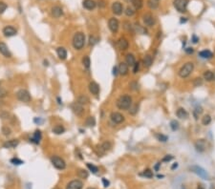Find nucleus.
<instances>
[{
	"label": "nucleus",
	"instance_id": "f257e3e1",
	"mask_svg": "<svg viewBox=\"0 0 215 189\" xmlns=\"http://www.w3.org/2000/svg\"><path fill=\"white\" fill-rule=\"evenodd\" d=\"M132 105V98L128 95H123L117 100V107L121 110H127Z\"/></svg>",
	"mask_w": 215,
	"mask_h": 189
},
{
	"label": "nucleus",
	"instance_id": "f03ea898",
	"mask_svg": "<svg viewBox=\"0 0 215 189\" xmlns=\"http://www.w3.org/2000/svg\"><path fill=\"white\" fill-rule=\"evenodd\" d=\"M85 43V35L83 33H77L73 37V46L76 50H81Z\"/></svg>",
	"mask_w": 215,
	"mask_h": 189
},
{
	"label": "nucleus",
	"instance_id": "7ed1b4c3",
	"mask_svg": "<svg viewBox=\"0 0 215 189\" xmlns=\"http://www.w3.org/2000/svg\"><path fill=\"white\" fill-rule=\"evenodd\" d=\"M193 69H194V64H193V63L192 62H187L180 69V71H179V76H180L182 79L187 77L191 73H192Z\"/></svg>",
	"mask_w": 215,
	"mask_h": 189
},
{
	"label": "nucleus",
	"instance_id": "20e7f679",
	"mask_svg": "<svg viewBox=\"0 0 215 189\" xmlns=\"http://www.w3.org/2000/svg\"><path fill=\"white\" fill-rule=\"evenodd\" d=\"M175 9L180 13H186L187 5H189V0H174L173 1Z\"/></svg>",
	"mask_w": 215,
	"mask_h": 189
},
{
	"label": "nucleus",
	"instance_id": "39448f33",
	"mask_svg": "<svg viewBox=\"0 0 215 189\" xmlns=\"http://www.w3.org/2000/svg\"><path fill=\"white\" fill-rule=\"evenodd\" d=\"M190 170L192 171L193 173H195L196 175H198L200 178H202L204 180H210V175H208V173L204 169V168L197 166V165H194L190 168Z\"/></svg>",
	"mask_w": 215,
	"mask_h": 189
},
{
	"label": "nucleus",
	"instance_id": "423d86ee",
	"mask_svg": "<svg viewBox=\"0 0 215 189\" xmlns=\"http://www.w3.org/2000/svg\"><path fill=\"white\" fill-rule=\"evenodd\" d=\"M16 97L18 98V100L22 101V102H29V101H31V95H30V93L27 90L24 89L19 90L16 94Z\"/></svg>",
	"mask_w": 215,
	"mask_h": 189
},
{
	"label": "nucleus",
	"instance_id": "0eeeda50",
	"mask_svg": "<svg viewBox=\"0 0 215 189\" xmlns=\"http://www.w3.org/2000/svg\"><path fill=\"white\" fill-rule=\"evenodd\" d=\"M52 163H53V165L58 170H63L65 169V167H66L65 161L62 160L61 158L58 157V156H55V157L52 158Z\"/></svg>",
	"mask_w": 215,
	"mask_h": 189
},
{
	"label": "nucleus",
	"instance_id": "6e6552de",
	"mask_svg": "<svg viewBox=\"0 0 215 189\" xmlns=\"http://www.w3.org/2000/svg\"><path fill=\"white\" fill-rule=\"evenodd\" d=\"M110 119H111V121L114 122L115 124H119L124 121V117L119 112H113L111 115H110Z\"/></svg>",
	"mask_w": 215,
	"mask_h": 189
},
{
	"label": "nucleus",
	"instance_id": "1a4fd4ad",
	"mask_svg": "<svg viewBox=\"0 0 215 189\" xmlns=\"http://www.w3.org/2000/svg\"><path fill=\"white\" fill-rule=\"evenodd\" d=\"M108 27L112 33H114V34L117 33L119 31V20L117 18H110L108 21Z\"/></svg>",
	"mask_w": 215,
	"mask_h": 189
},
{
	"label": "nucleus",
	"instance_id": "9d476101",
	"mask_svg": "<svg viewBox=\"0 0 215 189\" xmlns=\"http://www.w3.org/2000/svg\"><path fill=\"white\" fill-rule=\"evenodd\" d=\"M83 182L79 180H74L67 184L66 189H82Z\"/></svg>",
	"mask_w": 215,
	"mask_h": 189
},
{
	"label": "nucleus",
	"instance_id": "9b49d317",
	"mask_svg": "<svg viewBox=\"0 0 215 189\" xmlns=\"http://www.w3.org/2000/svg\"><path fill=\"white\" fill-rule=\"evenodd\" d=\"M112 147V144H111V142H103L102 144H100V146H98V155H103V154H105V152H107L108 150L111 148Z\"/></svg>",
	"mask_w": 215,
	"mask_h": 189
},
{
	"label": "nucleus",
	"instance_id": "f8f14e48",
	"mask_svg": "<svg viewBox=\"0 0 215 189\" xmlns=\"http://www.w3.org/2000/svg\"><path fill=\"white\" fill-rule=\"evenodd\" d=\"M16 29L14 28L13 26H6L4 29H3V34H4L5 37H14V35H16Z\"/></svg>",
	"mask_w": 215,
	"mask_h": 189
},
{
	"label": "nucleus",
	"instance_id": "ddd939ff",
	"mask_svg": "<svg viewBox=\"0 0 215 189\" xmlns=\"http://www.w3.org/2000/svg\"><path fill=\"white\" fill-rule=\"evenodd\" d=\"M143 23H144L146 26L152 27L156 23V19L154 18L153 16H151V14H146L143 16Z\"/></svg>",
	"mask_w": 215,
	"mask_h": 189
},
{
	"label": "nucleus",
	"instance_id": "4468645a",
	"mask_svg": "<svg viewBox=\"0 0 215 189\" xmlns=\"http://www.w3.org/2000/svg\"><path fill=\"white\" fill-rule=\"evenodd\" d=\"M112 11L113 13L115 14H117V16H121L122 14V11H123V6L121 2H114L112 5Z\"/></svg>",
	"mask_w": 215,
	"mask_h": 189
},
{
	"label": "nucleus",
	"instance_id": "2eb2a0df",
	"mask_svg": "<svg viewBox=\"0 0 215 189\" xmlns=\"http://www.w3.org/2000/svg\"><path fill=\"white\" fill-rule=\"evenodd\" d=\"M195 148L198 152H204L207 148V142L205 140H198L195 142Z\"/></svg>",
	"mask_w": 215,
	"mask_h": 189
},
{
	"label": "nucleus",
	"instance_id": "dca6fc26",
	"mask_svg": "<svg viewBox=\"0 0 215 189\" xmlns=\"http://www.w3.org/2000/svg\"><path fill=\"white\" fill-rule=\"evenodd\" d=\"M72 110H73V112L76 114L77 116H81L83 112H84L83 106L81 104H79V102H76L72 105Z\"/></svg>",
	"mask_w": 215,
	"mask_h": 189
},
{
	"label": "nucleus",
	"instance_id": "f3484780",
	"mask_svg": "<svg viewBox=\"0 0 215 189\" xmlns=\"http://www.w3.org/2000/svg\"><path fill=\"white\" fill-rule=\"evenodd\" d=\"M0 54H2L5 58H11L12 56V54L10 50L8 49V46L3 42H0Z\"/></svg>",
	"mask_w": 215,
	"mask_h": 189
},
{
	"label": "nucleus",
	"instance_id": "a211bd4d",
	"mask_svg": "<svg viewBox=\"0 0 215 189\" xmlns=\"http://www.w3.org/2000/svg\"><path fill=\"white\" fill-rule=\"evenodd\" d=\"M118 47L121 51H125V50L128 49V47H129V43H128L127 39H125L124 37H121L118 40Z\"/></svg>",
	"mask_w": 215,
	"mask_h": 189
},
{
	"label": "nucleus",
	"instance_id": "6ab92c4d",
	"mask_svg": "<svg viewBox=\"0 0 215 189\" xmlns=\"http://www.w3.org/2000/svg\"><path fill=\"white\" fill-rule=\"evenodd\" d=\"M119 74H121V76H126L128 74V65L125 62H121L118 67Z\"/></svg>",
	"mask_w": 215,
	"mask_h": 189
},
{
	"label": "nucleus",
	"instance_id": "aec40b11",
	"mask_svg": "<svg viewBox=\"0 0 215 189\" xmlns=\"http://www.w3.org/2000/svg\"><path fill=\"white\" fill-rule=\"evenodd\" d=\"M89 91L95 96L98 95V93H100V86H98V84L96 83L95 81H92L89 84Z\"/></svg>",
	"mask_w": 215,
	"mask_h": 189
},
{
	"label": "nucleus",
	"instance_id": "412c9836",
	"mask_svg": "<svg viewBox=\"0 0 215 189\" xmlns=\"http://www.w3.org/2000/svg\"><path fill=\"white\" fill-rule=\"evenodd\" d=\"M41 138H42V135H41V132L39 130H37L34 133V136H33V138L30 140H31L32 142L35 143V144H38V143L40 142L41 140Z\"/></svg>",
	"mask_w": 215,
	"mask_h": 189
},
{
	"label": "nucleus",
	"instance_id": "4be33fe9",
	"mask_svg": "<svg viewBox=\"0 0 215 189\" xmlns=\"http://www.w3.org/2000/svg\"><path fill=\"white\" fill-rule=\"evenodd\" d=\"M96 5L97 4H96V2L94 0H84V1H83V7L89 11L94 10L96 8Z\"/></svg>",
	"mask_w": 215,
	"mask_h": 189
},
{
	"label": "nucleus",
	"instance_id": "5701e85b",
	"mask_svg": "<svg viewBox=\"0 0 215 189\" xmlns=\"http://www.w3.org/2000/svg\"><path fill=\"white\" fill-rule=\"evenodd\" d=\"M52 14L54 17L58 18V17H60L62 14H63V11H62V9L60 7H58V6H55V7L52 9Z\"/></svg>",
	"mask_w": 215,
	"mask_h": 189
},
{
	"label": "nucleus",
	"instance_id": "b1692460",
	"mask_svg": "<svg viewBox=\"0 0 215 189\" xmlns=\"http://www.w3.org/2000/svg\"><path fill=\"white\" fill-rule=\"evenodd\" d=\"M56 54H58V58L61 59V60H64L67 58V51L64 49L63 47H58L56 49Z\"/></svg>",
	"mask_w": 215,
	"mask_h": 189
},
{
	"label": "nucleus",
	"instance_id": "393cba45",
	"mask_svg": "<svg viewBox=\"0 0 215 189\" xmlns=\"http://www.w3.org/2000/svg\"><path fill=\"white\" fill-rule=\"evenodd\" d=\"M199 56H200V58H202L204 59H210L213 56V54L211 53L210 50H204L199 53Z\"/></svg>",
	"mask_w": 215,
	"mask_h": 189
},
{
	"label": "nucleus",
	"instance_id": "a878e982",
	"mask_svg": "<svg viewBox=\"0 0 215 189\" xmlns=\"http://www.w3.org/2000/svg\"><path fill=\"white\" fill-rule=\"evenodd\" d=\"M176 115H177V117L179 119H187V117H189V113L187 112V110H184V108H179V109L177 110V112H176Z\"/></svg>",
	"mask_w": 215,
	"mask_h": 189
},
{
	"label": "nucleus",
	"instance_id": "bb28decb",
	"mask_svg": "<svg viewBox=\"0 0 215 189\" xmlns=\"http://www.w3.org/2000/svg\"><path fill=\"white\" fill-rule=\"evenodd\" d=\"M19 142L17 140H9V142H6L4 143V147L5 148H14V147H16L18 145Z\"/></svg>",
	"mask_w": 215,
	"mask_h": 189
},
{
	"label": "nucleus",
	"instance_id": "cd10ccee",
	"mask_svg": "<svg viewBox=\"0 0 215 189\" xmlns=\"http://www.w3.org/2000/svg\"><path fill=\"white\" fill-rule=\"evenodd\" d=\"M125 61H126V64L128 66H133L135 64V56H134L132 54H127L126 56H125Z\"/></svg>",
	"mask_w": 215,
	"mask_h": 189
},
{
	"label": "nucleus",
	"instance_id": "c85d7f7f",
	"mask_svg": "<svg viewBox=\"0 0 215 189\" xmlns=\"http://www.w3.org/2000/svg\"><path fill=\"white\" fill-rule=\"evenodd\" d=\"M204 79L207 81H212L214 80V73L211 71H206L204 73Z\"/></svg>",
	"mask_w": 215,
	"mask_h": 189
},
{
	"label": "nucleus",
	"instance_id": "c756f323",
	"mask_svg": "<svg viewBox=\"0 0 215 189\" xmlns=\"http://www.w3.org/2000/svg\"><path fill=\"white\" fill-rule=\"evenodd\" d=\"M152 62H153V59H152V56L150 55H146L143 58V64H144L145 67L149 68L152 65Z\"/></svg>",
	"mask_w": 215,
	"mask_h": 189
},
{
	"label": "nucleus",
	"instance_id": "7c9ffc66",
	"mask_svg": "<svg viewBox=\"0 0 215 189\" xmlns=\"http://www.w3.org/2000/svg\"><path fill=\"white\" fill-rule=\"evenodd\" d=\"M53 132L56 135H60V134H63L65 132V128L63 127L62 125L58 124V125H56L55 127L53 128Z\"/></svg>",
	"mask_w": 215,
	"mask_h": 189
},
{
	"label": "nucleus",
	"instance_id": "2f4dec72",
	"mask_svg": "<svg viewBox=\"0 0 215 189\" xmlns=\"http://www.w3.org/2000/svg\"><path fill=\"white\" fill-rule=\"evenodd\" d=\"M82 64H83V66H84L86 69L90 68L91 61H90V58H89L88 56H85L84 58H82Z\"/></svg>",
	"mask_w": 215,
	"mask_h": 189
},
{
	"label": "nucleus",
	"instance_id": "473e14b6",
	"mask_svg": "<svg viewBox=\"0 0 215 189\" xmlns=\"http://www.w3.org/2000/svg\"><path fill=\"white\" fill-rule=\"evenodd\" d=\"M77 102L81 105L87 104L89 102V98L86 97V96H80V97L77 98Z\"/></svg>",
	"mask_w": 215,
	"mask_h": 189
},
{
	"label": "nucleus",
	"instance_id": "72a5a7b5",
	"mask_svg": "<svg viewBox=\"0 0 215 189\" xmlns=\"http://www.w3.org/2000/svg\"><path fill=\"white\" fill-rule=\"evenodd\" d=\"M210 122H211V118H210V115H205L204 117H203V119H202V123H203V125H208V124H210Z\"/></svg>",
	"mask_w": 215,
	"mask_h": 189
},
{
	"label": "nucleus",
	"instance_id": "f704fd0d",
	"mask_svg": "<svg viewBox=\"0 0 215 189\" xmlns=\"http://www.w3.org/2000/svg\"><path fill=\"white\" fill-rule=\"evenodd\" d=\"M86 125L90 126V127H93L96 125V119L94 117H88L87 119H86Z\"/></svg>",
	"mask_w": 215,
	"mask_h": 189
},
{
	"label": "nucleus",
	"instance_id": "c9c22d12",
	"mask_svg": "<svg viewBox=\"0 0 215 189\" xmlns=\"http://www.w3.org/2000/svg\"><path fill=\"white\" fill-rule=\"evenodd\" d=\"M131 3L133 4L135 9H141L143 4L142 0H131Z\"/></svg>",
	"mask_w": 215,
	"mask_h": 189
},
{
	"label": "nucleus",
	"instance_id": "e433bc0d",
	"mask_svg": "<svg viewBox=\"0 0 215 189\" xmlns=\"http://www.w3.org/2000/svg\"><path fill=\"white\" fill-rule=\"evenodd\" d=\"M156 138H157V140H159V142H165L168 140V137L165 136V135H163V134H157Z\"/></svg>",
	"mask_w": 215,
	"mask_h": 189
},
{
	"label": "nucleus",
	"instance_id": "4c0bfd02",
	"mask_svg": "<svg viewBox=\"0 0 215 189\" xmlns=\"http://www.w3.org/2000/svg\"><path fill=\"white\" fill-rule=\"evenodd\" d=\"M142 176H144L145 178L151 179V178H153V172H152L150 169H146L142 172Z\"/></svg>",
	"mask_w": 215,
	"mask_h": 189
},
{
	"label": "nucleus",
	"instance_id": "58836bf2",
	"mask_svg": "<svg viewBox=\"0 0 215 189\" xmlns=\"http://www.w3.org/2000/svg\"><path fill=\"white\" fill-rule=\"evenodd\" d=\"M147 5L150 9H156L158 7V2L156 0H148Z\"/></svg>",
	"mask_w": 215,
	"mask_h": 189
},
{
	"label": "nucleus",
	"instance_id": "ea45409f",
	"mask_svg": "<svg viewBox=\"0 0 215 189\" xmlns=\"http://www.w3.org/2000/svg\"><path fill=\"white\" fill-rule=\"evenodd\" d=\"M203 113V109H202V107H197L195 110H194V112H193V114H194V117H195V119H198V117L201 115V114Z\"/></svg>",
	"mask_w": 215,
	"mask_h": 189
},
{
	"label": "nucleus",
	"instance_id": "a19ab883",
	"mask_svg": "<svg viewBox=\"0 0 215 189\" xmlns=\"http://www.w3.org/2000/svg\"><path fill=\"white\" fill-rule=\"evenodd\" d=\"M87 167L89 168V170H90L92 173H94V174L98 173V168L97 166H95L94 164H91V163H87Z\"/></svg>",
	"mask_w": 215,
	"mask_h": 189
},
{
	"label": "nucleus",
	"instance_id": "79ce46f5",
	"mask_svg": "<svg viewBox=\"0 0 215 189\" xmlns=\"http://www.w3.org/2000/svg\"><path fill=\"white\" fill-rule=\"evenodd\" d=\"M170 127H171V129H172L173 131L178 130V129H179V123H178V121H172L171 122H170Z\"/></svg>",
	"mask_w": 215,
	"mask_h": 189
},
{
	"label": "nucleus",
	"instance_id": "37998d69",
	"mask_svg": "<svg viewBox=\"0 0 215 189\" xmlns=\"http://www.w3.org/2000/svg\"><path fill=\"white\" fill-rule=\"evenodd\" d=\"M79 176L81 179H86V178H88V172L86 170H79Z\"/></svg>",
	"mask_w": 215,
	"mask_h": 189
},
{
	"label": "nucleus",
	"instance_id": "c03bdc74",
	"mask_svg": "<svg viewBox=\"0 0 215 189\" xmlns=\"http://www.w3.org/2000/svg\"><path fill=\"white\" fill-rule=\"evenodd\" d=\"M134 13H135V11H134L131 7H127L126 10H125V14H126L127 16H132Z\"/></svg>",
	"mask_w": 215,
	"mask_h": 189
},
{
	"label": "nucleus",
	"instance_id": "a18cd8bd",
	"mask_svg": "<svg viewBox=\"0 0 215 189\" xmlns=\"http://www.w3.org/2000/svg\"><path fill=\"white\" fill-rule=\"evenodd\" d=\"M11 163H13V164H16V165H20V164L24 163L21 160H19V159H17V158H14V159H12V160H11Z\"/></svg>",
	"mask_w": 215,
	"mask_h": 189
},
{
	"label": "nucleus",
	"instance_id": "49530a36",
	"mask_svg": "<svg viewBox=\"0 0 215 189\" xmlns=\"http://www.w3.org/2000/svg\"><path fill=\"white\" fill-rule=\"evenodd\" d=\"M138 105H134L133 107H130V110H129V113L131 114V115H135V114L138 112Z\"/></svg>",
	"mask_w": 215,
	"mask_h": 189
},
{
	"label": "nucleus",
	"instance_id": "de8ad7c7",
	"mask_svg": "<svg viewBox=\"0 0 215 189\" xmlns=\"http://www.w3.org/2000/svg\"><path fill=\"white\" fill-rule=\"evenodd\" d=\"M194 86L195 87H198V86H201L203 84V80L202 79H200V77H197V79H194Z\"/></svg>",
	"mask_w": 215,
	"mask_h": 189
},
{
	"label": "nucleus",
	"instance_id": "09e8293b",
	"mask_svg": "<svg viewBox=\"0 0 215 189\" xmlns=\"http://www.w3.org/2000/svg\"><path fill=\"white\" fill-rule=\"evenodd\" d=\"M98 41V38L96 37H90V39H89V44L90 45H95L97 44Z\"/></svg>",
	"mask_w": 215,
	"mask_h": 189
},
{
	"label": "nucleus",
	"instance_id": "8fccbe9b",
	"mask_svg": "<svg viewBox=\"0 0 215 189\" xmlns=\"http://www.w3.org/2000/svg\"><path fill=\"white\" fill-rule=\"evenodd\" d=\"M7 9V4H5L4 2H0V14H3Z\"/></svg>",
	"mask_w": 215,
	"mask_h": 189
},
{
	"label": "nucleus",
	"instance_id": "3c124183",
	"mask_svg": "<svg viewBox=\"0 0 215 189\" xmlns=\"http://www.w3.org/2000/svg\"><path fill=\"white\" fill-rule=\"evenodd\" d=\"M139 69H140V63L139 62H135V64L133 65V73L137 74V73H138V71H139Z\"/></svg>",
	"mask_w": 215,
	"mask_h": 189
},
{
	"label": "nucleus",
	"instance_id": "603ef678",
	"mask_svg": "<svg viewBox=\"0 0 215 189\" xmlns=\"http://www.w3.org/2000/svg\"><path fill=\"white\" fill-rule=\"evenodd\" d=\"M2 133L5 135V136H9L11 134V129L8 127H3L2 128Z\"/></svg>",
	"mask_w": 215,
	"mask_h": 189
},
{
	"label": "nucleus",
	"instance_id": "864d4df0",
	"mask_svg": "<svg viewBox=\"0 0 215 189\" xmlns=\"http://www.w3.org/2000/svg\"><path fill=\"white\" fill-rule=\"evenodd\" d=\"M129 86H130V88L132 89V90H138V83L137 82H131L130 84H129Z\"/></svg>",
	"mask_w": 215,
	"mask_h": 189
},
{
	"label": "nucleus",
	"instance_id": "5fc2aeb1",
	"mask_svg": "<svg viewBox=\"0 0 215 189\" xmlns=\"http://www.w3.org/2000/svg\"><path fill=\"white\" fill-rule=\"evenodd\" d=\"M173 159V156H171V155H167V156H165V158L163 159V163H165V161H170Z\"/></svg>",
	"mask_w": 215,
	"mask_h": 189
},
{
	"label": "nucleus",
	"instance_id": "6e6d98bb",
	"mask_svg": "<svg viewBox=\"0 0 215 189\" xmlns=\"http://www.w3.org/2000/svg\"><path fill=\"white\" fill-rule=\"evenodd\" d=\"M186 53L187 54H193L194 53V50H193V48H190V47H189V48H187L186 49Z\"/></svg>",
	"mask_w": 215,
	"mask_h": 189
},
{
	"label": "nucleus",
	"instance_id": "4d7b16f0",
	"mask_svg": "<svg viewBox=\"0 0 215 189\" xmlns=\"http://www.w3.org/2000/svg\"><path fill=\"white\" fill-rule=\"evenodd\" d=\"M102 182H103L104 187H108V185H109V182L107 181L106 179H102Z\"/></svg>",
	"mask_w": 215,
	"mask_h": 189
},
{
	"label": "nucleus",
	"instance_id": "13d9d810",
	"mask_svg": "<svg viewBox=\"0 0 215 189\" xmlns=\"http://www.w3.org/2000/svg\"><path fill=\"white\" fill-rule=\"evenodd\" d=\"M199 41V38L196 37V35H193L192 37V42L193 43H197V42Z\"/></svg>",
	"mask_w": 215,
	"mask_h": 189
},
{
	"label": "nucleus",
	"instance_id": "bf43d9fd",
	"mask_svg": "<svg viewBox=\"0 0 215 189\" xmlns=\"http://www.w3.org/2000/svg\"><path fill=\"white\" fill-rule=\"evenodd\" d=\"M118 73H119V70H118V68H117V67H115V68H114V73H113V74H114L115 76H117V75H118Z\"/></svg>",
	"mask_w": 215,
	"mask_h": 189
},
{
	"label": "nucleus",
	"instance_id": "052dcab7",
	"mask_svg": "<svg viewBox=\"0 0 215 189\" xmlns=\"http://www.w3.org/2000/svg\"><path fill=\"white\" fill-rule=\"evenodd\" d=\"M177 166H178V164H177V163H175L174 165H173L171 168H172V169H174V168H177Z\"/></svg>",
	"mask_w": 215,
	"mask_h": 189
},
{
	"label": "nucleus",
	"instance_id": "680f3d73",
	"mask_svg": "<svg viewBox=\"0 0 215 189\" xmlns=\"http://www.w3.org/2000/svg\"><path fill=\"white\" fill-rule=\"evenodd\" d=\"M198 189H204V188H203L202 186H199V187H198Z\"/></svg>",
	"mask_w": 215,
	"mask_h": 189
},
{
	"label": "nucleus",
	"instance_id": "e2e57ef3",
	"mask_svg": "<svg viewBox=\"0 0 215 189\" xmlns=\"http://www.w3.org/2000/svg\"><path fill=\"white\" fill-rule=\"evenodd\" d=\"M87 189H95V188H92V187H89V188H87Z\"/></svg>",
	"mask_w": 215,
	"mask_h": 189
},
{
	"label": "nucleus",
	"instance_id": "0e129e2a",
	"mask_svg": "<svg viewBox=\"0 0 215 189\" xmlns=\"http://www.w3.org/2000/svg\"><path fill=\"white\" fill-rule=\"evenodd\" d=\"M156 1H158V0H156Z\"/></svg>",
	"mask_w": 215,
	"mask_h": 189
}]
</instances>
